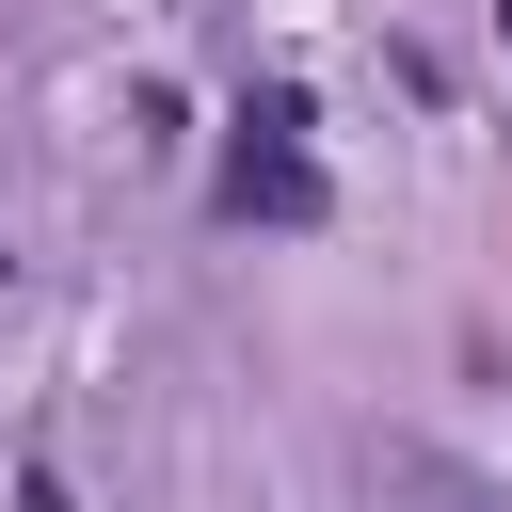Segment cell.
<instances>
[{"label":"cell","instance_id":"obj_3","mask_svg":"<svg viewBox=\"0 0 512 512\" xmlns=\"http://www.w3.org/2000/svg\"><path fill=\"white\" fill-rule=\"evenodd\" d=\"M496 48H512V0H496Z\"/></svg>","mask_w":512,"mask_h":512},{"label":"cell","instance_id":"obj_4","mask_svg":"<svg viewBox=\"0 0 512 512\" xmlns=\"http://www.w3.org/2000/svg\"><path fill=\"white\" fill-rule=\"evenodd\" d=\"M0 272H16V256H0Z\"/></svg>","mask_w":512,"mask_h":512},{"label":"cell","instance_id":"obj_1","mask_svg":"<svg viewBox=\"0 0 512 512\" xmlns=\"http://www.w3.org/2000/svg\"><path fill=\"white\" fill-rule=\"evenodd\" d=\"M320 112H304V80H240V112H224V176H208V208L224 224H272V240H304V224H336V176H320V144H304Z\"/></svg>","mask_w":512,"mask_h":512},{"label":"cell","instance_id":"obj_2","mask_svg":"<svg viewBox=\"0 0 512 512\" xmlns=\"http://www.w3.org/2000/svg\"><path fill=\"white\" fill-rule=\"evenodd\" d=\"M16 512H80V496H64V464H48V448H32V464H16Z\"/></svg>","mask_w":512,"mask_h":512}]
</instances>
